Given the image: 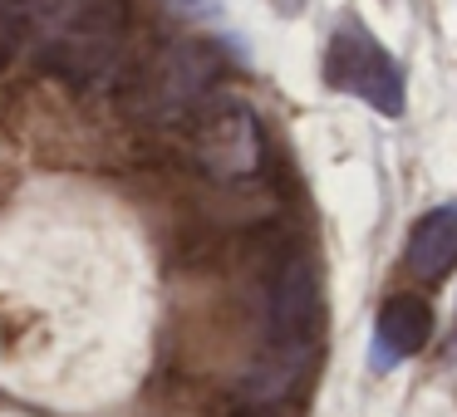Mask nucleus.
<instances>
[{
	"label": "nucleus",
	"instance_id": "nucleus-6",
	"mask_svg": "<svg viewBox=\"0 0 457 417\" xmlns=\"http://www.w3.org/2000/svg\"><path fill=\"white\" fill-rule=\"evenodd\" d=\"M403 270L418 285H437L457 270V201H443L413 221L403 246Z\"/></svg>",
	"mask_w": 457,
	"mask_h": 417
},
{
	"label": "nucleus",
	"instance_id": "nucleus-4",
	"mask_svg": "<svg viewBox=\"0 0 457 417\" xmlns=\"http://www.w3.org/2000/svg\"><path fill=\"white\" fill-rule=\"evenodd\" d=\"M197 162L212 177H251L261 168V123L241 99H212L202 109Z\"/></svg>",
	"mask_w": 457,
	"mask_h": 417
},
{
	"label": "nucleus",
	"instance_id": "nucleus-7",
	"mask_svg": "<svg viewBox=\"0 0 457 417\" xmlns=\"http://www.w3.org/2000/svg\"><path fill=\"white\" fill-rule=\"evenodd\" d=\"M162 5H172L182 15H217V0H162Z\"/></svg>",
	"mask_w": 457,
	"mask_h": 417
},
{
	"label": "nucleus",
	"instance_id": "nucleus-2",
	"mask_svg": "<svg viewBox=\"0 0 457 417\" xmlns=\"http://www.w3.org/2000/svg\"><path fill=\"white\" fill-rule=\"evenodd\" d=\"M221 79V50L207 40H168L133 64L123 84V113L138 123H178L212 99Z\"/></svg>",
	"mask_w": 457,
	"mask_h": 417
},
{
	"label": "nucleus",
	"instance_id": "nucleus-8",
	"mask_svg": "<svg viewBox=\"0 0 457 417\" xmlns=\"http://www.w3.org/2000/svg\"><path fill=\"white\" fill-rule=\"evenodd\" d=\"M443 364L457 368V315H453V334H447V348H443Z\"/></svg>",
	"mask_w": 457,
	"mask_h": 417
},
{
	"label": "nucleus",
	"instance_id": "nucleus-1",
	"mask_svg": "<svg viewBox=\"0 0 457 417\" xmlns=\"http://www.w3.org/2000/svg\"><path fill=\"white\" fill-rule=\"evenodd\" d=\"M5 54L74 89L104 84L129 45V0H0Z\"/></svg>",
	"mask_w": 457,
	"mask_h": 417
},
{
	"label": "nucleus",
	"instance_id": "nucleus-3",
	"mask_svg": "<svg viewBox=\"0 0 457 417\" xmlns=\"http://www.w3.org/2000/svg\"><path fill=\"white\" fill-rule=\"evenodd\" d=\"M320 70H325V84L335 94H349V99H359L364 109L384 113V119H398L408 103V84L398 60L369 35V25L359 15H339L335 20Z\"/></svg>",
	"mask_w": 457,
	"mask_h": 417
},
{
	"label": "nucleus",
	"instance_id": "nucleus-5",
	"mask_svg": "<svg viewBox=\"0 0 457 417\" xmlns=\"http://www.w3.org/2000/svg\"><path fill=\"white\" fill-rule=\"evenodd\" d=\"M433 339V309L418 295H388L374 319V344H369V368L388 373L398 358L418 354Z\"/></svg>",
	"mask_w": 457,
	"mask_h": 417
},
{
	"label": "nucleus",
	"instance_id": "nucleus-9",
	"mask_svg": "<svg viewBox=\"0 0 457 417\" xmlns=\"http://www.w3.org/2000/svg\"><path fill=\"white\" fill-rule=\"evenodd\" d=\"M0 54H5V30H0Z\"/></svg>",
	"mask_w": 457,
	"mask_h": 417
}]
</instances>
